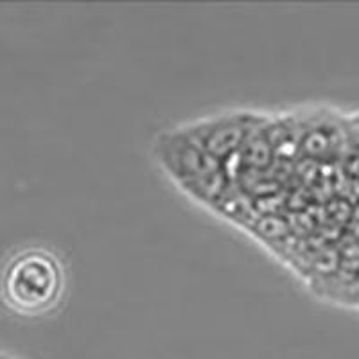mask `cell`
Returning <instances> with one entry per match:
<instances>
[{
    "label": "cell",
    "instance_id": "cell-3",
    "mask_svg": "<svg viewBox=\"0 0 359 359\" xmlns=\"http://www.w3.org/2000/svg\"><path fill=\"white\" fill-rule=\"evenodd\" d=\"M264 123V115L255 111L226 110L191 121L182 130L208 155L224 163L241 151L255 130Z\"/></svg>",
    "mask_w": 359,
    "mask_h": 359
},
{
    "label": "cell",
    "instance_id": "cell-1",
    "mask_svg": "<svg viewBox=\"0 0 359 359\" xmlns=\"http://www.w3.org/2000/svg\"><path fill=\"white\" fill-rule=\"evenodd\" d=\"M2 298L17 313L38 316L49 313L65 293V269L56 253L27 248L17 253L2 273Z\"/></svg>",
    "mask_w": 359,
    "mask_h": 359
},
{
    "label": "cell",
    "instance_id": "cell-2",
    "mask_svg": "<svg viewBox=\"0 0 359 359\" xmlns=\"http://www.w3.org/2000/svg\"><path fill=\"white\" fill-rule=\"evenodd\" d=\"M156 160L198 200L216 201L224 187V163L208 155L182 128L163 131L155 140Z\"/></svg>",
    "mask_w": 359,
    "mask_h": 359
}]
</instances>
